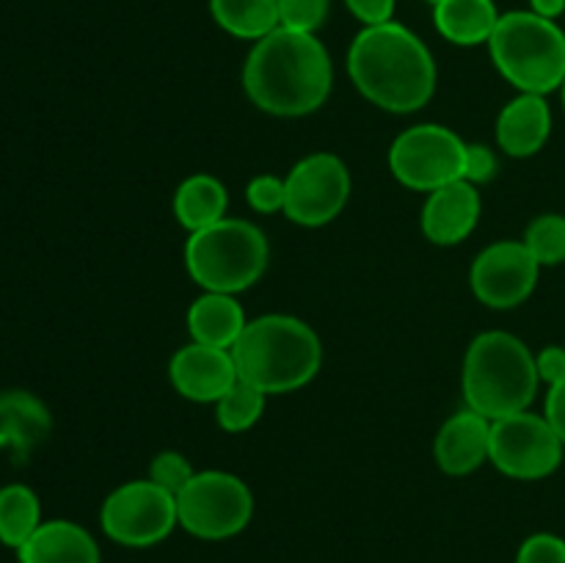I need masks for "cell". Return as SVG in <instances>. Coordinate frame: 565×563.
Returning <instances> with one entry per match:
<instances>
[{"mask_svg": "<svg viewBox=\"0 0 565 563\" xmlns=\"http://www.w3.org/2000/svg\"><path fill=\"white\" fill-rule=\"evenodd\" d=\"M334 66L329 50L315 33L276 28L259 39L243 66V88L259 110L298 119L329 99Z\"/></svg>", "mask_w": 565, "mask_h": 563, "instance_id": "6da1fadb", "label": "cell"}, {"mask_svg": "<svg viewBox=\"0 0 565 563\" xmlns=\"http://www.w3.org/2000/svg\"><path fill=\"white\" fill-rule=\"evenodd\" d=\"M348 72L359 94L390 114H414L436 92V61L428 44L395 20L356 33L348 50Z\"/></svg>", "mask_w": 565, "mask_h": 563, "instance_id": "7a4b0ae2", "label": "cell"}, {"mask_svg": "<svg viewBox=\"0 0 565 563\" xmlns=\"http://www.w3.org/2000/svg\"><path fill=\"white\" fill-rule=\"evenodd\" d=\"M237 379L265 395H285L307 386L323 362L320 337L312 326L292 315H263L248 320L232 346Z\"/></svg>", "mask_w": 565, "mask_h": 563, "instance_id": "3957f363", "label": "cell"}, {"mask_svg": "<svg viewBox=\"0 0 565 563\" xmlns=\"http://www.w3.org/2000/svg\"><path fill=\"white\" fill-rule=\"evenodd\" d=\"M539 384L533 351L516 334L483 331L467 348L461 386L472 412L489 419L527 412Z\"/></svg>", "mask_w": 565, "mask_h": 563, "instance_id": "277c9868", "label": "cell"}, {"mask_svg": "<svg viewBox=\"0 0 565 563\" xmlns=\"http://www.w3.org/2000/svg\"><path fill=\"white\" fill-rule=\"evenodd\" d=\"M500 75L522 94L557 92L565 81V33L555 20L533 11H508L489 39Z\"/></svg>", "mask_w": 565, "mask_h": 563, "instance_id": "5b68a950", "label": "cell"}, {"mask_svg": "<svg viewBox=\"0 0 565 563\" xmlns=\"http://www.w3.org/2000/svg\"><path fill=\"white\" fill-rule=\"evenodd\" d=\"M270 246L257 224L243 219H224L207 230L191 232L185 243L188 276L204 293L248 290L268 268Z\"/></svg>", "mask_w": 565, "mask_h": 563, "instance_id": "8992f818", "label": "cell"}, {"mask_svg": "<svg viewBox=\"0 0 565 563\" xmlns=\"http://www.w3.org/2000/svg\"><path fill=\"white\" fill-rule=\"evenodd\" d=\"M254 497L246 480L224 469H204L177 495L180 528L204 541H224L252 522Z\"/></svg>", "mask_w": 565, "mask_h": 563, "instance_id": "52a82bcc", "label": "cell"}, {"mask_svg": "<svg viewBox=\"0 0 565 563\" xmlns=\"http://www.w3.org/2000/svg\"><path fill=\"white\" fill-rule=\"evenodd\" d=\"M467 141L445 125H414L390 147V171L412 191H436L461 180Z\"/></svg>", "mask_w": 565, "mask_h": 563, "instance_id": "ba28073f", "label": "cell"}, {"mask_svg": "<svg viewBox=\"0 0 565 563\" xmlns=\"http://www.w3.org/2000/svg\"><path fill=\"white\" fill-rule=\"evenodd\" d=\"M105 535L121 546H154L171 535L180 524L177 497L160 489L152 480H130L110 491L99 511Z\"/></svg>", "mask_w": 565, "mask_h": 563, "instance_id": "9c48e42d", "label": "cell"}, {"mask_svg": "<svg viewBox=\"0 0 565 563\" xmlns=\"http://www.w3.org/2000/svg\"><path fill=\"white\" fill-rule=\"evenodd\" d=\"M565 445L544 414L516 412L491 419L489 461L516 480L550 478L563 464Z\"/></svg>", "mask_w": 565, "mask_h": 563, "instance_id": "30bf717a", "label": "cell"}, {"mask_svg": "<svg viewBox=\"0 0 565 563\" xmlns=\"http://www.w3.org/2000/svg\"><path fill=\"white\" fill-rule=\"evenodd\" d=\"M285 215L298 226H326L345 210L351 199V171L342 158L315 152L298 160L285 180Z\"/></svg>", "mask_w": 565, "mask_h": 563, "instance_id": "8fae6325", "label": "cell"}, {"mask_svg": "<svg viewBox=\"0 0 565 563\" xmlns=\"http://www.w3.org/2000/svg\"><path fill=\"white\" fill-rule=\"evenodd\" d=\"M541 265L524 241H500L475 257L469 285L475 298L491 309H513L533 296Z\"/></svg>", "mask_w": 565, "mask_h": 563, "instance_id": "7c38bea8", "label": "cell"}, {"mask_svg": "<svg viewBox=\"0 0 565 563\" xmlns=\"http://www.w3.org/2000/svg\"><path fill=\"white\" fill-rule=\"evenodd\" d=\"M169 379L188 401L218 403L237 381V368L226 348L188 342L171 357Z\"/></svg>", "mask_w": 565, "mask_h": 563, "instance_id": "4fadbf2b", "label": "cell"}, {"mask_svg": "<svg viewBox=\"0 0 565 563\" xmlns=\"http://www.w3.org/2000/svg\"><path fill=\"white\" fill-rule=\"evenodd\" d=\"M478 185L467 180H456L428 193L423 204V232L436 246H456L467 241L480 221Z\"/></svg>", "mask_w": 565, "mask_h": 563, "instance_id": "5bb4252c", "label": "cell"}, {"mask_svg": "<svg viewBox=\"0 0 565 563\" xmlns=\"http://www.w3.org/2000/svg\"><path fill=\"white\" fill-rule=\"evenodd\" d=\"M491 445V419L472 408H461L445 419L434 442V458L441 472L447 475H469L483 461H489Z\"/></svg>", "mask_w": 565, "mask_h": 563, "instance_id": "9a60e30c", "label": "cell"}, {"mask_svg": "<svg viewBox=\"0 0 565 563\" xmlns=\"http://www.w3.org/2000/svg\"><path fill=\"white\" fill-rule=\"evenodd\" d=\"M50 431L53 417L36 395L25 390L0 392V447L11 453L14 464H25Z\"/></svg>", "mask_w": 565, "mask_h": 563, "instance_id": "2e32d148", "label": "cell"}, {"mask_svg": "<svg viewBox=\"0 0 565 563\" xmlns=\"http://www.w3.org/2000/svg\"><path fill=\"white\" fill-rule=\"evenodd\" d=\"M552 132V110L541 94H519L497 116V144L511 158H533Z\"/></svg>", "mask_w": 565, "mask_h": 563, "instance_id": "e0dca14e", "label": "cell"}, {"mask_svg": "<svg viewBox=\"0 0 565 563\" xmlns=\"http://www.w3.org/2000/svg\"><path fill=\"white\" fill-rule=\"evenodd\" d=\"M17 555L20 563H99V546L81 524L53 519L39 524Z\"/></svg>", "mask_w": 565, "mask_h": 563, "instance_id": "ac0fdd59", "label": "cell"}, {"mask_svg": "<svg viewBox=\"0 0 565 563\" xmlns=\"http://www.w3.org/2000/svg\"><path fill=\"white\" fill-rule=\"evenodd\" d=\"M185 323L193 342L232 351L248 320L235 296H230V293H204L191 304Z\"/></svg>", "mask_w": 565, "mask_h": 563, "instance_id": "d6986e66", "label": "cell"}, {"mask_svg": "<svg viewBox=\"0 0 565 563\" xmlns=\"http://www.w3.org/2000/svg\"><path fill=\"white\" fill-rule=\"evenodd\" d=\"M494 0H439L434 3V25L447 42L475 47L489 44L497 22H500Z\"/></svg>", "mask_w": 565, "mask_h": 563, "instance_id": "ffe728a7", "label": "cell"}, {"mask_svg": "<svg viewBox=\"0 0 565 563\" xmlns=\"http://www.w3.org/2000/svg\"><path fill=\"white\" fill-rule=\"evenodd\" d=\"M230 193L213 174H191L174 191V215L188 232L207 230L226 219Z\"/></svg>", "mask_w": 565, "mask_h": 563, "instance_id": "44dd1931", "label": "cell"}, {"mask_svg": "<svg viewBox=\"0 0 565 563\" xmlns=\"http://www.w3.org/2000/svg\"><path fill=\"white\" fill-rule=\"evenodd\" d=\"M210 14L230 36L259 42L279 28V0H210Z\"/></svg>", "mask_w": 565, "mask_h": 563, "instance_id": "7402d4cb", "label": "cell"}, {"mask_svg": "<svg viewBox=\"0 0 565 563\" xmlns=\"http://www.w3.org/2000/svg\"><path fill=\"white\" fill-rule=\"evenodd\" d=\"M42 524V506L36 491L22 484L0 489V541L20 550Z\"/></svg>", "mask_w": 565, "mask_h": 563, "instance_id": "603a6c76", "label": "cell"}, {"mask_svg": "<svg viewBox=\"0 0 565 563\" xmlns=\"http://www.w3.org/2000/svg\"><path fill=\"white\" fill-rule=\"evenodd\" d=\"M265 392L257 390L248 381L237 379L232 384V390L215 403V419L224 431L230 434H241V431L254 428L259 423V417L265 414Z\"/></svg>", "mask_w": 565, "mask_h": 563, "instance_id": "cb8c5ba5", "label": "cell"}, {"mask_svg": "<svg viewBox=\"0 0 565 563\" xmlns=\"http://www.w3.org/2000/svg\"><path fill=\"white\" fill-rule=\"evenodd\" d=\"M524 246L530 248L539 265H563L565 263V215L544 213L530 221L524 232Z\"/></svg>", "mask_w": 565, "mask_h": 563, "instance_id": "d4e9b609", "label": "cell"}, {"mask_svg": "<svg viewBox=\"0 0 565 563\" xmlns=\"http://www.w3.org/2000/svg\"><path fill=\"white\" fill-rule=\"evenodd\" d=\"M331 0H279V25L301 33H318L329 17Z\"/></svg>", "mask_w": 565, "mask_h": 563, "instance_id": "484cf974", "label": "cell"}, {"mask_svg": "<svg viewBox=\"0 0 565 563\" xmlns=\"http://www.w3.org/2000/svg\"><path fill=\"white\" fill-rule=\"evenodd\" d=\"M193 475L196 472H193L191 461H188V458L177 450L158 453V456L152 458V464H149V480H152V484H158L160 489L171 491L174 497L180 495L188 484H191Z\"/></svg>", "mask_w": 565, "mask_h": 563, "instance_id": "4316f807", "label": "cell"}, {"mask_svg": "<svg viewBox=\"0 0 565 563\" xmlns=\"http://www.w3.org/2000/svg\"><path fill=\"white\" fill-rule=\"evenodd\" d=\"M287 185L276 174H259L246 185V202L254 213H281L285 210Z\"/></svg>", "mask_w": 565, "mask_h": 563, "instance_id": "83f0119b", "label": "cell"}, {"mask_svg": "<svg viewBox=\"0 0 565 563\" xmlns=\"http://www.w3.org/2000/svg\"><path fill=\"white\" fill-rule=\"evenodd\" d=\"M516 563H565V539L555 533H535L519 546Z\"/></svg>", "mask_w": 565, "mask_h": 563, "instance_id": "f1b7e54d", "label": "cell"}, {"mask_svg": "<svg viewBox=\"0 0 565 563\" xmlns=\"http://www.w3.org/2000/svg\"><path fill=\"white\" fill-rule=\"evenodd\" d=\"M497 155L494 149L486 144H467V155H463V177L461 180L472 182V185H486L497 177Z\"/></svg>", "mask_w": 565, "mask_h": 563, "instance_id": "f546056e", "label": "cell"}, {"mask_svg": "<svg viewBox=\"0 0 565 563\" xmlns=\"http://www.w3.org/2000/svg\"><path fill=\"white\" fill-rule=\"evenodd\" d=\"M345 6L364 28H370V25H384V22H392L397 0H345Z\"/></svg>", "mask_w": 565, "mask_h": 563, "instance_id": "4dcf8cb0", "label": "cell"}, {"mask_svg": "<svg viewBox=\"0 0 565 563\" xmlns=\"http://www.w3.org/2000/svg\"><path fill=\"white\" fill-rule=\"evenodd\" d=\"M535 370L544 384L555 386L565 381V348L561 346H546L544 351L535 357Z\"/></svg>", "mask_w": 565, "mask_h": 563, "instance_id": "1f68e13d", "label": "cell"}, {"mask_svg": "<svg viewBox=\"0 0 565 563\" xmlns=\"http://www.w3.org/2000/svg\"><path fill=\"white\" fill-rule=\"evenodd\" d=\"M544 417L550 419V425L555 428V434L561 436V442L565 445V381H561V384H555V386H550Z\"/></svg>", "mask_w": 565, "mask_h": 563, "instance_id": "d6a6232c", "label": "cell"}, {"mask_svg": "<svg viewBox=\"0 0 565 563\" xmlns=\"http://www.w3.org/2000/svg\"><path fill=\"white\" fill-rule=\"evenodd\" d=\"M530 11L544 20H557L565 11V0H530Z\"/></svg>", "mask_w": 565, "mask_h": 563, "instance_id": "836d02e7", "label": "cell"}, {"mask_svg": "<svg viewBox=\"0 0 565 563\" xmlns=\"http://www.w3.org/2000/svg\"><path fill=\"white\" fill-rule=\"evenodd\" d=\"M561 94H563V110H565V81H563V86H561Z\"/></svg>", "mask_w": 565, "mask_h": 563, "instance_id": "e575fe53", "label": "cell"}, {"mask_svg": "<svg viewBox=\"0 0 565 563\" xmlns=\"http://www.w3.org/2000/svg\"><path fill=\"white\" fill-rule=\"evenodd\" d=\"M428 3H439V0H428Z\"/></svg>", "mask_w": 565, "mask_h": 563, "instance_id": "d590c367", "label": "cell"}]
</instances>
